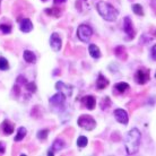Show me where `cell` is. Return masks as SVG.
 Here are the masks:
<instances>
[{"label": "cell", "mask_w": 156, "mask_h": 156, "mask_svg": "<svg viewBox=\"0 0 156 156\" xmlns=\"http://www.w3.org/2000/svg\"><path fill=\"white\" fill-rule=\"evenodd\" d=\"M45 14H48L49 16H53V17H60L61 16V12L59 10L57 7H51V8H47L45 10H44Z\"/></svg>", "instance_id": "obj_19"}, {"label": "cell", "mask_w": 156, "mask_h": 156, "mask_svg": "<svg viewBox=\"0 0 156 156\" xmlns=\"http://www.w3.org/2000/svg\"><path fill=\"white\" fill-rule=\"evenodd\" d=\"M113 115H114V118H115V120H117L119 123H121V125H128L129 115L126 110L115 109L113 112Z\"/></svg>", "instance_id": "obj_8"}, {"label": "cell", "mask_w": 156, "mask_h": 156, "mask_svg": "<svg viewBox=\"0 0 156 156\" xmlns=\"http://www.w3.org/2000/svg\"><path fill=\"white\" fill-rule=\"evenodd\" d=\"M2 130H4L5 135H7V136L12 135L14 133V123L9 120H5L2 122Z\"/></svg>", "instance_id": "obj_15"}, {"label": "cell", "mask_w": 156, "mask_h": 156, "mask_svg": "<svg viewBox=\"0 0 156 156\" xmlns=\"http://www.w3.org/2000/svg\"><path fill=\"white\" fill-rule=\"evenodd\" d=\"M155 50H156V47H155V45H153L152 50H151V55H152L153 60H155Z\"/></svg>", "instance_id": "obj_29"}, {"label": "cell", "mask_w": 156, "mask_h": 156, "mask_svg": "<svg viewBox=\"0 0 156 156\" xmlns=\"http://www.w3.org/2000/svg\"><path fill=\"white\" fill-rule=\"evenodd\" d=\"M48 155H51V156H53V153H52V151H50V152H48Z\"/></svg>", "instance_id": "obj_32"}, {"label": "cell", "mask_w": 156, "mask_h": 156, "mask_svg": "<svg viewBox=\"0 0 156 156\" xmlns=\"http://www.w3.org/2000/svg\"><path fill=\"white\" fill-rule=\"evenodd\" d=\"M0 153H5V144L0 141Z\"/></svg>", "instance_id": "obj_31"}, {"label": "cell", "mask_w": 156, "mask_h": 156, "mask_svg": "<svg viewBox=\"0 0 156 156\" xmlns=\"http://www.w3.org/2000/svg\"><path fill=\"white\" fill-rule=\"evenodd\" d=\"M88 52H90V57L94 59H98L102 57L101 50H100L98 45H95V44H90V47H88Z\"/></svg>", "instance_id": "obj_14"}, {"label": "cell", "mask_w": 156, "mask_h": 156, "mask_svg": "<svg viewBox=\"0 0 156 156\" xmlns=\"http://www.w3.org/2000/svg\"><path fill=\"white\" fill-rule=\"evenodd\" d=\"M42 1H48V0H42Z\"/></svg>", "instance_id": "obj_33"}, {"label": "cell", "mask_w": 156, "mask_h": 156, "mask_svg": "<svg viewBox=\"0 0 156 156\" xmlns=\"http://www.w3.org/2000/svg\"><path fill=\"white\" fill-rule=\"evenodd\" d=\"M67 0H53V2H55V5H57V4H65Z\"/></svg>", "instance_id": "obj_30"}, {"label": "cell", "mask_w": 156, "mask_h": 156, "mask_svg": "<svg viewBox=\"0 0 156 156\" xmlns=\"http://www.w3.org/2000/svg\"><path fill=\"white\" fill-rule=\"evenodd\" d=\"M114 52H115V55H117V57L119 59H121V60H123V57H122V55H126V49H125V47H122V45L115 48Z\"/></svg>", "instance_id": "obj_23"}, {"label": "cell", "mask_w": 156, "mask_h": 156, "mask_svg": "<svg viewBox=\"0 0 156 156\" xmlns=\"http://www.w3.org/2000/svg\"><path fill=\"white\" fill-rule=\"evenodd\" d=\"M20 30L24 33H30L33 30V23L28 18H24L20 20Z\"/></svg>", "instance_id": "obj_12"}, {"label": "cell", "mask_w": 156, "mask_h": 156, "mask_svg": "<svg viewBox=\"0 0 156 156\" xmlns=\"http://www.w3.org/2000/svg\"><path fill=\"white\" fill-rule=\"evenodd\" d=\"M96 9H98V14L101 15L102 18L105 20L106 22H115L118 20L119 12L112 5H110L109 2L100 1L96 5Z\"/></svg>", "instance_id": "obj_2"}, {"label": "cell", "mask_w": 156, "mask_h": 156, "mask_svg": "<svg viewBox=\"0 0 156 156\" xmlns=\"http://www.w3.org/2000/svg\"><path fill=\"white\" fill-rule=\"evenodd\" d=\"M65 101H66V96H65L62 93H60V92L55 94V95L49 100V102L55 106H62Z\"/></svg>", "instance_id": "obj_10"}, {"label": "cell", "mask_w": 156, "mask_h": 156, "mask_svg": "<svg viewBox=\"0 0 156 156\" xmlns=\"http://www.w3.org/2000/svg\"><path fill=\"white\" fill-rule=\"evenodd\" d=\"M123 31L126 32V34L129 36L130 40H133L135 37L136 32H135V28H133V20H130V17H128V16L123 18Z\"/></svg>", "instance_id": "obj_7"}, {"label": "cell", "mask_w": 156, "mask_h": 156, "mask_svg": "<svg viewBox=\"0 0 156 156\" xmlns=\"http://www.w3.org/2000/svg\"><path fill=\"white\" fill-rule=\"evenodd\" d=\"M50 47L51 49L55 52L60 51L61 47H62V41H61V37L58 33H52L50 36Z\"/></svg>", "instance_id": "obj_9"}, {"label": "cell", "mask_w": 156, "mask_h": 156, "mask_svg": "<svg viewBox=\"0 0 156 156\" xmlns=\"http://www.w3.org/2000/svg\"><path fill=\"white\" fill-rule=\"evenodd\" d=\"M49 136V130L48 129H43V130H40L37 133V138L40 140H45Z\"/></svg>", "instance_id": "obj_26"}, {"label": "cell", "mask_w": 156, "mask_h": 156, "mask_svg": "<svg viewBox=\"0 0 156 156\" xmlns=\"http://www.w3.org/2000/svg\"><path fill=\"white\" fill-rule=\"evenodd\" d=\"M9 69V62L8 60L4 57H0V70H8Z\"/></svg>", "instance_id": "obj_24"}, {"label": "cell", "mask_w": 156, "mask_h": 156, "mask_svg": "<svg viewBox=\"0 0 156 156\" xmlns=\"http://www.w3.org/2000/svg\"><path fill=\"white\" fill-rule=\"evenodd\" d=\"M24 60L28 63H35L36 62V55H34V52H32L30 50H25L23 53Z\"/></svg>", "instance_id": "obj_17"}, {"label": "cell", "mask_w": 156, "mask_h": 156, "mask_svg": "<svg viewBox=\"0 0 156 156\" xmlns=\"http://www.w3.org/2000/svg\"><path fill=\"white\" fill-rule=\"evenodd\" d=\"M26 133H27L26 128H25V127H20L18 130H17V135L15 136V139H14V140L15 141H22L24 138H25Z\"/></svg>", "instance_id": "obj_18"}, {"label": "cell", "mask_w": 156, "mask_h": 156, "mask_svg": "<svg viewBox=\"0 0 156 156\" xmlns=\"http://www.w3.org/2000/svg\"><path fill=\"white\" fill-rule=\"evenodd\" d=\"M151 79V71L149 69H138L135 74V80L139 85H144Z\"/></svg>", "instance_id": "obj_5"}, {"label": "cell", "mask_w": 156, "mask_h": 156, "mask_svg": "<svg viewBox=\"0 0 156 156\" xmlns=\"http://www.w3.org/2000/svg\"><path fill=\"white\" fill-rule=\"evenodd\" d=\"M131 9L133 12L138 16H144V9H143V6L139 4H133L131 6Z\"/></svg>", "instance_id": "obj_21"}, {"label": "cell", "mask_w": 156, "mask_h": 156, "mask_svg": "<svg viewBox=\"0 0 156 156\" xmlns=\"http://www.w3.org/2000/svg\"><path fill=\"white\" fill-rule=\"evenodd\" d=\"M0 4H1V1H0Z\"/></svg>", "instance_id": "obj_34"}, {"label": "cell", "mask_w": 156, "mask_h": 156, "mask_svg": "<svg viewBox=\"0 0 156 156\" xmlns=\"http://www.w3.org/2000/svg\"><path fill=\"white\" fill-rule=\"evenodd\" d=\"M109 79L104 76V75L100 74L98 79H96V88L98 90H105L106 87L109 86Z\"/></svg>", "instance_id": "obj_13"}, {"label": "cell", "mask_w": 156, "mask_h": 156, "mask_svg": "<svg viewBox=\"0 0 156 156\" xmlns=\"http://www.w3.org/2000/svg\"><path fill=\"white\" fill-rule=\"evenodd\" d=\"M25 87H26V90L28 92H31V93H35L36 92V85L34 83H25Z\"/></svg>", "instance_id": "obj_28"}, {"label": "cell", "mask_w": 156, "mask_h": 156, "mask_svg": "<svg viewBox=\"0 0 156 156\" xmlns=\"http://www.w3.org/2000/svg\"><path fill=\"white\" fill-rule=\"evenodd\" d=\"M65 146H66V143H65V141L61 140V139H57V140H55L53 145H52V149H53V151H61Z\"/></svg>", "instance_id": "obj_20"}, {"label": "cell", "mask_w": 156, "mask_h": 156, "mask_svg": "<svg viewBox=\"0 0 156 156\" xmlns=\"http://www.w3.org/2000/svg\"><path fill=\"white\" fill-rule=\"evenodd\" d=\"M110 105H111V101H110V98H108V96L103 98V100L101 101V108H102V110L108 109Z\"/></svg>", "instance_id": "obj_27"}, {"label": "cell", "mask_w": 156, "mask_h": 156, "mask_svg": "<svg viewBox=\"0 0 156 156\" xmlns=\"http://www.w3.org/2000/svg\"><path fill=\"white\" fill-rule=\"evenodd\" d=\"M55 88H57L58 92L62 93L66 98H70L71 95H73V86L68 85V84L61 82V80L55 83Z\"/></svg>", "instance_id": "obj_6"}, {"label": "cell", "mask_w": 156, "mask_h": 156, "mask_svg": "<svg viewBox=\"0 0 156 156\" xmlns=\"http://www.w3.org/2000/svg\"><path fill=\"white\" fill-rule=\"evenodd\" d=\"M77 123L80 128L85 129L87 131H92L96 127V121L94 120V118L90 114H83L78 118Z\"/></svg>", "instance_id": "obj_3"}, {"label": "cell", "mask_w": 156, "mask_h": 156, "mask_svg": "<svg viewBox=\"0 0 156 156\" xmlns=\"http://www.w3.org/2000/svg\"><path fill=\"white\" fill-rule=\"evenodd\" d=\"M12 25H8V24H0V31L2 32L4 34H10L12 32Z\"/></svg>", "instance_id": "obj_25"}, {"label": "cell", "mask_w": 156, "mask_h": 156, "mask_svg": "<svg viewBox=\"0 0 156 156\" xmlns=\"http://www.w3.org/2000/svg\"><path fill=\"white\" fill-rule=\"evenodd\" d=\"M83 103H84V105L86 106V109L92 111V110L95 109L96 100H95V98H94L93 95H87V96H84V98H83Z\"/></svg>", "instance_id": "obj_11"}, {"label": "cell", "mask_w": 156, "mask_h": 156, "mask_svg": "<svg viewBox=\"0 0 156 156\" xmlns=\"http://www.w3.org/2000/svg\"><path fill=\"white\" fill-rule=\"evenodd\" d=\"M140 144V131L137 128L131 129L126 137V151L128 155H133L138 152Z\"/></svg>", "instance_id": "obj_1"}, {"label": "cell", "mask_w": 156, "mask_h": 156, "mask_svg": "<svg viewBox=\"0 0 156 156\" xmlns=\"http://www.w3.org/2000/svg\"><path fill=\"white\" fill-rule=\"evenodd\" d=\"M93 35V30L90 26L86 25V24H82L79 25L77 28V37L82 42H88Z\"/></svg>", "instance_id": "obj_4"}, {"label": "cell", "mask_w": 156, "mask_h": 156, "mask_svg": "<svg viewBox=\"0 0 156 156\" xmlns=\"http://www.w3.org/2000/svg\"><path fill=\"white\" fill-rule=\"evenodd\" d=\"M88 144V139H87V137L85 136H79L77 139V146L79 148H83V147H85L87 146Z\"/></svg>", "instance_id": "obj_22"}, {"label": "cell", "mask_w": 156, "mask_h": 156, "mask_svg": "<svg viewBox=\"0 0 156 156\" xmlns=\"http://www.w3.org/2000/svg\"><path fill=\"white\" fill-rule=\"evenodd\" d=\"M129 88H130L129 84L128 83H125V82L117 83V84L114 85V92H115V93H119V94L125 93L126 90H128Z\"/></svg>", "instance_id": "obj_16"}]
</instances>
